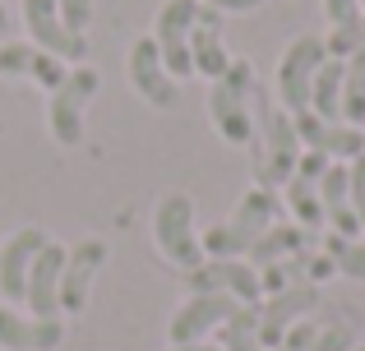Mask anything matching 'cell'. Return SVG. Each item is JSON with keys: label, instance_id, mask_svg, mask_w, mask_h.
<instances>
[{"label": "cell", "instance_id": "13", "mask_svg": "<svg viewBox=\"0 0 365 351\" xmlns=\"http://www.w3.org/2000/svg\"><path fill=\"white\" fill-rule=\"evenodd\" d=\"M319 310V287L310 282H296L287 291H273V296L259 300V333H264V347H277L287 337V328L305 324V319Z\"/></svg>", "mask_w": 365, "mask_h": 351}, {"label": "cell", "instance_id": "18", "mask_svg": "<svg viewBox=\"0 0 365 351\" xmlns=\"http://www.w3.org/2000/svg\"><path fill=\"white\" fill-rule=\"evenodd\" d=\"M190 65H195L199 79H222L227 65H232V51H227V37H222V14L217 9L204 5V14H199L195 33H190Z\"/></svg>", "mask_w": 365, "mask_h": 351}, {"label": "cell", "instance_id": "29", "mask_svg": "<svg viewBox=\"0 0 365 351\" xmlns=\"http://www.w3.org/2000/svg\"><path fill=\"white\" fill-rule=\"evenodd\" d=\"M347 176H351V213L361 217V231H365V153L356 162H347Z\"/></svg>", "mask_w": 365, "mask_h": 351}, {"label": "cell", "instance_id": "6", "mask_svg": "<svg viewBox=\"0 0 365 351\" xmlns=\"http://www.w3.org/2000/svg\"><path fill=\"white\" fill-rule=\"evenodd\" d=\"M324 61H329V51H324V33L292 37V42L282 46V56H277V70H273L277 107H287L292 116H296V111H310V88H314V74H319Z\"/></svg>", "mask_w": 365, "mask_h": 351}, {"label": "cell", "instance_id": "30", "mask_svg": "<svg viewBox=\"0 0 365 351\" xmlns=\"http://www.w3.org/2000/svg\"><path fill=\"white\" fill-rule=\"evenodd\" d=\"M329 157H324V153H314V148H301V162H296V176H301V180H314V185H319V176L324 172H329Z\"/></svg>", "mask_w": 365, "mask_h": 351}, {"label": "cell", "instance_id": "21", "mask_svg": "<svg viewBox=\"0 0 365 351\" xmlns=\"http://www.w3.org/2000/svg\"><path fill=\"white\" fill-rule=\"evenodd\" d=\"M222 351H273L264 347V333H259V305H241L213 337Z\"/></svg>", "mask_w": 365, "mask_h": 351}, {"label": "cell", "instance_id": "16", "mask_svg": "<svg viewBox=\"0 0 365 351\" xmlns=\"http://www.w3.org/2000/svg\"><path fill=\"white\" fill-rule=\"evenodd\" d=\"M65 250H70V245L46 241L42 254L33 259V268H28V287H24L28 315H37V319H61V273H65Z\"/></svg>", "mask_w": 365, "mask_h": 351}, {"label": "cell", "instance_id": "24", "mask_svg": "<svg viewBox=\"0 0 365 351\" xmlns=\"http://www.w3.org/2000/svg\"><path fill=\"white\" fill-rule=\"evenodd\" d=\"M356 328L347 324V319H329V324H319L314 328V337H310V347L305 351H356Z\"/></svg>", "mask_w": 365, "mask_h": 351}, {"label": "cell", "instance_id": "1", "mask_svg": "<svg viewBox=\"0 0 365 351\" xmlns=\"http://www.w3.org/2000/svg\"><path fill=\"white\" fill-rule=\"evenodd\" d=\"M255 185L282 189L296 176L301 162V135H296V116L287 107H277V98H268L264 88H255Z\"/></svg>", "mask_w": 365, "mask_h": 351}, {"label": "cell", "instance_id": "7", "mask_svg": "<svg viewBox=\"0 0 365 351\" xmlns=\"http://www.w3.org/2000/svg\"><path fill=\"white\" fill-rule=\"evenodd\" d=\"M125 79L139 102H148L153 111H176L180 107V83L171 79L162 51L153 46V37H134L125 51Z\"/></svg>", "mask_w": 365, "mask_h": 351}, {"label": "cell", "instance_id": "3", "mask_svg": "<svg viewBox=\"0 0 365 351\" xmlns=\"http://www.w3.org/2000/svg\"><path fill=\"white\" fill-rule=\"evenodd\" d=\"M255 88H259L255 65L241 61V56H232L227 74L208 83V120H213L222 144L241 148L255 139Z\"/></svg>", "mask_w": 365, "mask_h": 351}, {"label": "cell", "instance_id": "9", "mask_svg": "<svg viewBox=\"0 0 365 351\" xmlns=\"http://www.w3.org/2000/svg\"><path fill=\"white\" fill-rule=\"evenodd\" d=\"M107 241L102 236H83L65 250V273H61V319L83 315L93 300V287H98L102 268H107Z\"/></svg>", "mask_w": 365, "mask_h": 351}, {"label": "cell", "instance_id": "32", "mask_svg": "<svg viewBox=\"0 0 365 351\" xmlns=\"http://www.w3.org/2000/svg\"><path fill=\"white\" fill-rule=\"evenodd\" d=\"M199 5L217 9V14H255V9H264L268 0H199Z\"/></svg>", "mask_w": 365, "mask_h": 351}, {"label": "cell", "instance_id": "2", "mask_svg": "<svg viewBox=\"0 0 365 351\" xmlns=\"http://www.w3.org/2000/svg\"><path fill=\"white\" fill-rule=\"evenodd\" d=\"M273 222H282V194H277V189H264V185H250L222 222L199 231V245H204L208 259H245V250Z\"/></svg>", "mask_w": 365, "mask_h": 351}, {"label": "cell", "instance_id": "15", "mask_svg": "<svg viewBox=\"0 0 365 351\" xmlns=\"http://www.w3.org/2000/svg\"><path fill=\"white\" fill-rule=\"evenodd\" d=\"M51 241V236L42 231V226H14V231L0 241V296L9 300V305H24V287H28V268H33V259L42 254V245Z\"/></svg>", "mask_w": 365, "mask_h": 351}, {"label": "cell", "instance_id": "4", "mask_svg": "<svg viewBox=\"0 0 365 351\" xmlns=\"http://www.w3.org/2000/svg\"><path fill=\"white\" fill-rule=\"evenodd\" d=\"M153 245L158 254L180 273H195L199 263L208 259L204 245H199V213H195V199L185 189H167L153 208Z\"/></svg>", "mask_w": 365, "mask_h": 351}, {"label": "cell", "instance_id": "19", "mask_svg": "<svg viewBox=\"0 0 365 351\" xmlns=\"http://www.w3.org/2000/svg\"><path fill=\"white\" fill-rule=\"evenodd\" d=\"M282 213H287V222L305 226V231H324V199H319V185H314V180L292 176V180L282 185Z\"/></svg>", "mask_w": 365, "mask_h": 351}, {"label": "cell", "instance_id": "34", "mask_svg": "<svg viewBox=\"0 0 365 351\" xmlns=\"http://www.w3.org/2000/svg\"><path fill=\"white\" fill-rule=\"evenodd\" d=\"M5 28H9V9L0 5V33H5Z\"/></svg>", "mask_w": 365, "mask_h": 351}, {"label": "cell", "instance_id": "26", "mask_svg": "<svg viewBox=\"0 0 365 351\" xmlns=\"http://www.w3.org/2000/svg\"><path fill=\"white\" fill-rule=\"evenodd\" d=\"M33 51L37 46L28 42H5L0 46V79H28V65H33Z\"/></svg>", "mask_w": 365, "mask_h": 351}, {"label": "cell", "instance_id": "33", "mask_svg": "<svg viewBox=\"0 0 365 351\" xmlns=\"http://www.w3.org/2000/svg\"><path fill=\"white\" fill-rule=\"evenodd\" d=\"M167 351H222L217 342H190V347H167Z\"/></svg>", "mask_w": 365, "mask_h": 351}, {"label": "cell", "instance_id": "14", "mask_svg": "<svg viewBox=\"0 0 365 351\" xmlns=\"http://www.w3.org/2000/svg\"><path fill=\"white\" fill-rule=\"evenodd\" d=\"M296 135H301V148H314L329 162H356L365 153V130L347 125V120H324L314 111H296Z\"/></svg>", "mask_w": 365, "mask_h": 351}, {"label": "cell", "instance_id": "35", "mask_svg": "<svg viewBox=\"0 0 365 351\" xmlns=\"http://www.w3.org/2000/svg\"><path fill=\"white\" fill-rule=\"evenodd\" d=\"M273 351H292V347H273Z\"/></svg>", "mask_w": 365, "mask_h": 351}, {"label": "cell", "instance_id": "28", "mask_svg": "<svg viewBox=\"0 0 365 351\" xmlns=\"http://www.w3.org/2000/svg\"><path fill=\"white\" fill-rule=\"evenodd\" d=\"M56 9H61V19H65L70 33H88L93 14H98V0H56Z\"/></svg>", "mask_w": 365, "mask_h": 351}, {"label": "cell", "instance_id": "22", "mask_svg": "<svg viewBox=\"0 0 365 351\" xmlns=\"http://www.w3.org/2000/svg\"><path fill=\"white\" fill-rule=\"evenodd\" d=\"M319 250L333 259V268L342 273V278H356V282H365V236H329L324 231L319 236Z\"/></svg>", "mask_w": 365, "mask_h": 351}, {"label": "cell", "instance_id": "37", "mask_svg": "<svg viewBox=\"0 0 365 351\" xmlns=\"http://www.w3.org/2000/svg\"><path fill=\"white\" fill-rule=\"evenodd\" d=\"M356 351H365V347H356Z\"/></svg>", "mask_w": 365, "mask_h": 351}, {"label": "cell", "instance_id": "10", "mask_svg": "<svg viewBox=\"0 0 365 351\" xmlns=\"http://www.w3.org/2000/svg\"><path fill=\"white\" fill-rule=\"evenodd\" d=\"M236 300L222 296V291H190L185 300L176 305V315H171L167 324V342L171 347H190V342H213L217 328L227 324V319L236 315Z\"/></svg>", "mask_w": 365, "mask_h": 351}, {"label": "cell", "instance_id": "8", "mask_svg": "<svg viewBox=\"0 0 365 351\" xmlns=\"http://www.w3.org/2000/svg\"><path fill=\"white\" fill-rule=\"evenodd\" d=\"M199 14H204V5L199 0H162L158 19H153V46L162 51V61H167L171 79L185 83L195 79V65H190V33H195Z\"/></svg>", "mask_w": 365, "mask_h": 351}, {"label": "cell", "instance_id": "23", "mask_svg": "<svg viewBox=\"0 0 365 351\" xmlns=\"http://www.w3.org/2000/svg\"><path fill=\"white\" fill-rule=\"evenodd\" d=\"M319 199H324V217L338 213V208H351V176H347V162H333L329 172L319 176Z\"/></svg>", "mask_w": 365, "mask_h": 351}, {"label": "cell", "instance_id": "5", "mask_svg": "<svg viewBox=\"0 0 365 351\" xmlns=\"http://www.w3.org/2000/svg\"><path fill=\"white\" fill-rule=\"evenodd\" d=\"M102 93V70H93L88 61L70 65L65 83L56 93H46V130L61 148H79L83 130H88V107Z\"/></svg>", "mask_w": 365, "mask_h": 351}, {"label": "cell", "instance_id": "27", "mask_svg": "<svg viewBox=\"0 0 365 351\" xmlns=\"http://www.w3.org/2000/svg\"><path fill=\"white\" fill-rule=\"evenodd\" d=\"M338 120L365 130V79H356L351 70H347V88H342V116Z\"/></svg>", "mask_w": 365, "mask_h": 351}, {"label": "cell", "instance_id": "17", "mask_svg": "<svg viewBox=\"0 0 365 351\" xmlns=\"http://www.w3.org/2000/svg\"><path fill=\"white\" fill-rule=\"evenodd\" d=\"M65 347V319H37L0 305V351H56Z\"/></svg>", "mask_w": 365, "mask_h": 351}, {"label": "cell", "instance_id": "36", "mask_svg": "<svg viewBox=\"0 0 365 351\" xmlns=\"http://www.w3.org/2000/svg\"><path fill=\"white\" fill-rule=\"evenodd\" d=\"M361 14H365V0H361Z\"/></svg>", "mask_w": 365, "mask_h": 351}, {"label": "cell", "instance_id": "31", "mask_svg": "<svg viewBox=\"0 0 365 351\" xmlns=\"http://www.w3.org/2000/svg\"><path fill=\"white\" fill-rule=\"evenodd\" d=\"M324 14H329V23H351V19H361V0H324Z\"/></svg>", "mask_w": 365, "mask_h": 351}, {"label": "cell", "instance_id": "20", "mask_svg": "<svg viewBox=\"0 0 365 351\" xmlns=\"http://www.w3.org/2000/svg\"><path fill=\"white\" fill-rule=\"evenodd\" d=\"M342 88H347V65L342 61H324L319 74H314V88H310V111L324 120H338L342 116Z\"/></svg>", "mask_w": 365, "mask_h": 351}, {"label": "cell", "instance_id": "12", "mask_svg": "<svg viewBox=\"0 0 365 351\" xmlns=\"http://www.w3.org/2000/svg\"><path fill=\"white\" fill-rule=\"evenodd\" d=\"M190 278V291H222L236 305H259L264 287H259V268L250 259H204Z\"/></svg>", "mask_w": 365, "mask_h": 351}, {"label": "cell", "instance_id": "25", "mask_svg": "<svg viewBox=\"0 0 365 351\" xmlns=\"http://www.w3.org/2000/svg\"><path fill=\"white\" fill-rule=\"evenodd\" d=\"M65 74H70V65L61 61V56H46V51H33V65H28V79L37 83L42 93H56L65 83Z\"/></svg>", "mask_w": 365, "mask_h": 351}, {"label": "cell", "instance_id": "11", "mask_svg": "<svg viewBox=\"0 0 365 351\" xmlns=\"http://www.w3.org/2000/svg\"><path fill=\"white\" fill-rule=\"evenodd\" d=\"M19 14H24V33H28V42H33L37 51L61 56L65 65H83V61H88V37L65 28L56 0H24Z\"/></svg>", "mask_w": 365, "mask_h": 351}]
</instances>
